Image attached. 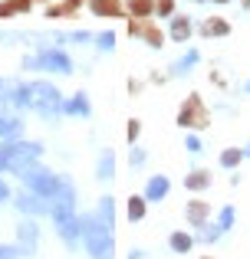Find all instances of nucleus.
Returning a JSON list of instances; mask_svg holds the SVG:
<instances>
[{"label": "nucleus", "mask_w": 250, "mask_h": 259, "mask_svg": "<svg viewBox=\"0 0 250 259\" xmlns=\"http://www.w3.org/2000/svg\"><path fill=\"white\" fill-rule=\"evenodd\" d=\"M198 63H201V53H198V50L185 53V56H181L178 63L171 66V76H185V72H191V69H194V66H198Z\"/></svg>", "instance_id": "nucleus-22"}, {"label": "nucleus", "mask_w": 250, "mask_h": 259, "mask_svg": "<svg viewBox=\"0 0 250 259\" xmlns=\"http://www.w3.org/2000/svg\"><path fill=\"white\" fill-rule=\"evenodd\" d=\"M185 148H188V151H191V154H201V138H198V135H185Z\"/></svg>", "instance_id": "nucleus-31"}, {"label": "nucleus", "mask_w": 250, "mask_h": 259, "mask_svg": "<svg viewBox=\"0 0 250 259\" xmlns=\"http://www.w3.org/2000/svg\"><path fill=\"white\" fill-rule=\"evenodd\" d=\"M227 33H231V23L221 17L204 20V26H201V36H227Z\"/></svg>", "instance_id": "nucleus-20"}, {"label": "nucleus", "mask_w": 250, "mask_h": 259, "mask_svg": "<svg viewBox=\"0 0 250 259\" xmlns=\"http://www.w3.org/2000/svg\"><path fill=\"white\" fill-rule=\"evenodd\" d=\"M145 197H138V194H135V197H128V220H132V223H138V220H145V213H148V210H145Z\"/></svg>", "instance_id": "nucleus-24"}, {"label": "nucleus", "mask_w": 250, "mask_h": 259, "mask_svg": "<svg viewBox=\"0 0 250 259\" xmlns=\"http://www.w3.org/2000/svg\"><path fill=\"white\" fill-rule=\"evenodd\" d=\"M13 203H17V210L23 217H40V213H50V203L43 200L40 194H33V190H23V194L13 197Z\"/></svg>", "instance_id": "nucleus-9"}, {"label": "nucleus", "mask_w": 250, "mask_h": 259, "mask_svg": "<svg viewBox=\"0 0 250 259\" xmlns=\"http://www.w3.org/2000/svg\"><path fill=\"white\" fill-rule=\"evenodd\" d=\"M185 217H188V223H191V227L201 230V227L207 223V217H211V207H207L204 200H191V203L185 207Z\"/></svg>", "instance_id": "nucleus-14"}, {"label": "nucleus", "mask_w": 250, "mask_h": 259, "mask_svg": "<svg viewBox=\"0 0 250 259\" xmlns=\"http://www.w3.org/2000/svg\"><path fill=\"white\" fill-rule=\"evenodd\" d=\"M125 10L132 13L135 20H148L155 13V0H128L125 4Z\"/></svg>", "instance_id": "nucleus-21"}, {"label": "nucleus", "mask_w": 250, "mask_h": 259, "mask_svg": "<svg viewBox=\"0 0 250 259\" xmlns=\"http://www.w3.org/2000/svg\"><path fill=\"white\" fill-rule=\"evenodd\" d=\"M204 259H211V256H204Z\"/></svg>", "instance_id": "nucleus-41"}, {"label": "nucleus", "mask_w": 250, "mask_h": 259, "mask_svg": "<svg viewBox=\"0 0 250 259\" xmlns=\"http://www.w3.org/2000/svg\"><path fill=\"white\" fill-rule=\"evenodd\" d=\"M234 220H237V213H234V207H231V203H227V207H221V213H218V227L224 230V233L234 227Z\"/></svg>", "instance_id": "nucleus-27"}, {"label": "nucleus", "mask_w": 250, "mask_h": 259, "mask_svg": "<svg viewBox=\"0 0 250 259\" xmlns=\"http://www.w3.org/2000/svg\"><path fill=\"white\" fill-rule=\"evenodd\" d=\"M79 223H83L86 253H89L92 259H112V249H116V223L102 220L99 213L79 217Z\"/></svg>", "instance_id": "nucleus-2"}, {"label": "nucleus", "mask_w": 250, "mask_h": 259, "mask_svg": "<svg viewBox=\"0 0 250 259\" xmlns=\"http://www.w3.org/2000/svg\"><path fill=\"white\" fill-rule=\"evenodd\" d=\"M96 46H99V53H109L112 46H116V33H112V30L99 33V36H96Z\"/></svg>", "instance_id": "nucleus-28"}, {"label": "nucleus", "mask_w": 250, "mask_h": 259, "mask_svg": "<svg viewBox=\"0 0 250 259\" xmlns=\"http://www.w3.org/2000/svg\"><path fill=\"white\" fill-rule=\"evenodd\" d=\"M7 200H10V187L0 181V203H7Z\"/></svg>", "instance_id": "nucleus-35"}, {"label": "nucleus", "mask_w": 250, "mask_h": 259, "mask_svg": "<svg viewBox=\"0 0 250 259\" xmlns=\"http://www.w3.org/2000/svg\"><path fill=\"white\" fill-rule=\"evenodd\" d=\"M23 69L69 76L73 72V59H69V53H63V50H40V53H33V56H23Z\"/></svg>", "instance_id": "nucleus-5"}, {"label": "nucleus", "mask_w": 250, "mask_h": 259, "mask_svg": "<svg viewBox=\"0 0 250 259\" xmlns=\"http://www.w3.org/2000/svg\"><path fill=\"white\" fill-rule=\"evenodd\" d=\"M63 115H73V118H89V115H92L89 95H86V92L69 95V99H66V105H63Z\"/></svg>", "instance_id": "nucleus-10"}, {"label": "nucleus", "mask_w": 250, "mask_h": 259, "mask_svg": "<svg viewBox=\"0 0 250 259\" xmlns=\"http://www.w3.org/2000/svg\"><path fill=\"white\" fill-rule=\"evenodd\" d=\"M155 13L158 17H174V0H155Z\"/></svg>", "instance_id": "nucleus-29"}, {"label": "nucleus", "mask_w": 250, "mask_h": 259, "mask_svg": "<svg viewBox=\"0 0 250 259\" xmlns=\"http://www.w3.org/2000/svg\"><path fill=\"white\" fill-rule=\"evenodd\" d=\"M20 249L17 246H0V259H17Z\"/></svg>", "instance_id": "nucleus-33"}, {"label": "nucleus", "mask_w": 250, "mask_h": 259, "mask_svg": "<svg viewBox=\"0 0 250 259\" xmlns=\"http://www.w3.org/2000/svg\"><path fill=\"white\" fill-rule=\"evenodd\" d=\"M244 154H247V158H250V141H247V148H244Z\"/></svg>", "instance_id": "nucleus-38"}, {"label": "nucleus", "mask_w": 250, "mask_h": 259, "mask_svg": "<svg viewBox=\"0 0 250 259\" xmlns=\"http://www.w3.org/2000/svg\"><path fill=\"white\" fill-rule=\"evenodd\" d=\"M128 259H145V249H132V253H128Z\"/></svg>", "instance_id": "nucleus-36"}, {"label": "nucleus", "mask_w": 250, "mask_h": 259, "mask_svg": "<svg viewBox=\"0 0 250 259\" xmlns=\"http://www.w3.org/2000/svg\"><path fill=\"white\" fill-rule=\"evenodd\" d=\"M244 95H250V79H247V82H244Z\"/></svg>", "instance_id": "nucleus-37"}, {"label": "nucleus", "mask_w": 250, "mask_h": 259, "mask_svg": "<svg viewBox=\"0 0 250 259\" xmlns=\"http://www.w3.org/2000/svg\"><path fill=\"white\" fill-rule=\"evenodd\" d=\"M221 233H224V230H221L218 223H204V227H201V236H198V240H201V243H218V240H221Z\"/></svg>", "instance_id": "nucleus-26"}, {"label": "nucleus", "mask_w": 250, "mask_h": 259, "mask_svg": "<svg viewBox=\"0 0 250 259\" xmlns=\"http://www.w3.org/2000/svg\"><path fill=\"white\" fill-rule=\"evenodd\" d=\"M96 177L102 184H109L112 177H116V154H112L109 148H105V151L99 154V161H96Z\"/></svg>", "instance_id": "nucleus-16"}, {"label": "nucleus", "mask_w": 250, "mask_h": 259, "mask_svg": "<svg viewBox=\"0 0 250 259\" xmlns=\"http://www.w3.org/2000/svg\"><path fill=\"white\" fill-rule=\"evenodd\" d=\"M23 184H26V190L40 194L43 200H53L56 190H59V184H63V177H56L53 171H46V167H33L30 174H23Z\"/></svg>", "instance_id": "nucleus-7"}, {"label": "nucleus", "mask_w": 250, "mask_h": 259, "mask_svg": "<svg viewBox=\"0 0 250 259\" xmlns=\"http://www.w3.org/2000/svg\"><path fill=\"white\" fill-rule=\"evenodd\" d=\"M211 82H214V85H221V89H224V85H227V79H224V76H221V72H218V69H214V72H211Z\"/></svg>", "instance_id": "nucleus-34"}, {"label": "nucleus", "mask_w": 250, "mask_h": 259, "mask_svg": "<svg viewBox=\"0 0 250 259\" xmlns=\"http://www.w3.org/2000/svg\"><path fill=\"white\" fill-rule=\"evenodd\" d=\"M178 125L185 128V132H204V128L211 125L207 105L201 102L198 92H191V95L185 99V105H181V112H178Z\"/></svg>", "instance_id": "nucleus-6"}, {"label": "nucleus", "mask_w": 250, "mask_h": 259, "mask_svg": "<svg viewBox=\"0 0 250 259\" xmlns=\"http://www.w3.org/2000/svg\"><path fill=\"white\" fill-rule=\"evenodd\" d=\"M50 213H53V223H56L63 243L73 249L79 243V236H83V223H79V213H76V187H73L69 177H63V184H59L56 197L50 203Z\"/></svg>", "instance_id": "nucleus-1"}, {"label": "nucleus", "mask_w": 250, "mask_h": 259, "mask_svg": "<svg viewBox=\"0 0 250 259\" xmlns=\"http://www.w3.org/2000/svg\"><path fill=\"white\" fill-rule=\"evenodd\" d=\"M214 4H231V0H214Z\"/></svg>", "instance_id": "nucleus-39"}, {"label": "nucleus", "mask_w": 250, "mask_h": 259, "mask_svg": "<svg viewBox=\"0 0 250 259\" xmlns=\"http://www.w3.org/2000/svg\"><path fill=\"white\" fill-rule=\"evenodd\" d=\"M141 39H145V43L152 46V50H161V46H165V33H161L158 26H152L148 20L141 23Z\"/></svg>", "instance_id": "nucleus-23"}, {"label": "nucleus", "mask_w": 250, "mask_h": 259, "mask_svg": "<svg viewBox=\"0 0 250 259\" xmlns=\"http://www.w3.org/2000/svg\"><path fill=\"white\" fill-rule=\"evenodd\" d=\"M89 10L96 13V17H122L125 4L122 0H89Z\"/></svg>", "instance_id": "nucleus-15"}, {"label": "nucleus", "mask_w": 250, "mask_h": 259, "mask_svg": "<svg viewBox=\"0 0 250 259\" xmlns=\"http://www.w3.org/2000/svg\"><path fill=\"white\" fill-rule=\"evenodd\" d=\"M23 132V121L17 115H0V141H17Z\"/></svg>", "instance_id": "nucleus-17"}, {"label": "nucleus", "mask_w": 250, "mask_h": 259, "mask_svg": "<svg viewBox=\"0 0 250 259\" xmlns=\"http://www.w3.org/2000/svg\"><path fill=\"white\" fill-rule=\"evenodd\" d=\"M168 190H171V181H168L165 174H155V177H148V184H145V200H165Z\"/></svg>", "instance_id": "nucleus-12"}, {"label": "nucleus", "mask_w": 250, "mask_h": 259, "mask_svg": "<svg viewBox=\"0 0 250 259\" xmlns=\"http://www.w3.org/2000/svg\"><path fill=\"white\" fill-rule=\"evenodd\" d=\"M244 158H247L244 148H224V151L218 154V164H221V167H227V171H237V164H240Z\"/></svg>", "instance_id": "nucleus-19"}, {"label": "nucleus", "mask_w": 250, "mask_h": 259, "mask_svg": "<svg viewBox=\"0 0 250 259\" xmlns=\"http://www.w3.org/2000/svg\"><path fill=\"white\" fill-rule=\"evenodd\" d=\"M194 4H204V0H194Z\"/></svg>", "instance_id": "nucleus-40"}, {"label": "nucleus", "mask_w": 250, "mask_h": 259, "mask_svg": "<svg viewBox=\"0 0 250 259\" xmlns=\"http://www.w3.org/2000/svg\"><path fill=\"white\" fill-rule=\"evenodd\" d=\"M40 158H43V145L40 141H4V171L10 174H30L33 167H40Z\"/></svg>", "instance_id": "nucleus-3"}, {"label": "nucleus", "mask_w": 250, "mask_h": 259, "mask_svg": "<svg viewBox=\"0 0 250 259\" xmlns=\"http://www.w3.org/2000/svg\"><path fill=\"white\" fill-rule=\"evenodd\" d=\"M211 171H207V167H194V171H188L185 174V187L191 190V194H201V190H207L211 187Z\"/></svg>", "instance_id": "nucleus-11"}, {"label": "nucleus", "mask_w": 250, "mask_h": 259, "mask_svg": "<svg viewBox=\"0 0 250 259\" xmlns=\"http://www.w3.org/2000/svg\"><path fill=\"white\" fill-rule=\"evenodd\" d=\"M194 33V23L188 17H171V26H168V36L174 39V43H188Z\"/></svg>", "instance_id": "nucleus-13"}, {"label": "nucleus", "mask_w": 250, "mask_h": 259, "mask_svg": "<svg viewBox=\"0 0 250 259\" xmlns=\"http://www.w3.org/2000/svg\"><path fill=\"white\" fill-rule=\"evenodd\" d=\"M148 161V154H145V148H132V154H128V164L132 167H141Z\"/></svg>", "instance_id": "nucleus-30"}, {"label": "nucleus", "mask_w": 250, "mask_h": 259, "mask_svg": "<svg viewBox=\"0 0 250 259\" xmlns=\"http://www.w3.org/2000/svg\"><path fill=\"white\" fill-rule=\"evenodd\" d=\"M168 246H171L174 253H181V256H185V253H191L194 236H191V233H185V230H174V233L168 236Z\"/></svg>", "instance_id": "nucleus-18"}, {"label": "nucleus", "mask_w": 250, "mask_h": 259, "mask_svg": "<svg viewBox=\"0 0 250 259\" xmlns=\"http://www.w3.org/2000/svg\"><path fill=\"white\" fill-rule=\"evenodd\" d=\"M138 132H141V121L138 118H128V141H132V145L138 141Z\"/></svg>", "instance_id": "nucleus-32"}, {"label": "nucleus", "mask_w": 250, "mask_h": 259, "mask_svg": "<svg viewBox=\"0 0 250 259\" xmlns=\"http://www.w3.org/2000/svg\"><path fill=\"white\" fill-rule=\"evenodd\" d=\"M26 99H30V108L37 115H43V118H56V115H63V92H59L53 82H46V79H37V82H26Z\"/></svg>", "instance_id": "nucleus-4"}, {"label": "nucleus", "mask_w": 250, "mask_h": 259, "mask_svg": "<svg viewBox=\"0 0 250 259\" xmlns=\"http://www.w3.org/2000/svg\"><path fill=\"white\" fill-rule=\"evenodd\" d=\"M30 10V0H7L0 4V17H13V13H26Z\"/></svg>", "instance_id": "nucleus-25"}, {"label": "nucleus", "mask_w": 250, "mask_h": 259, "mask_svg": "<svg viewBox=\"0 0 250 259\" xmlns=\"http://www.w3.org/2000/svg\"><path fill=\"white\" fill-rule=\"evenodd\" d=\"M37 246H40V227H37V220L26 217L17 227V249H20V256H33Z\"/></svg>", "instance_id": "nucleus-8"}]
</instances>
